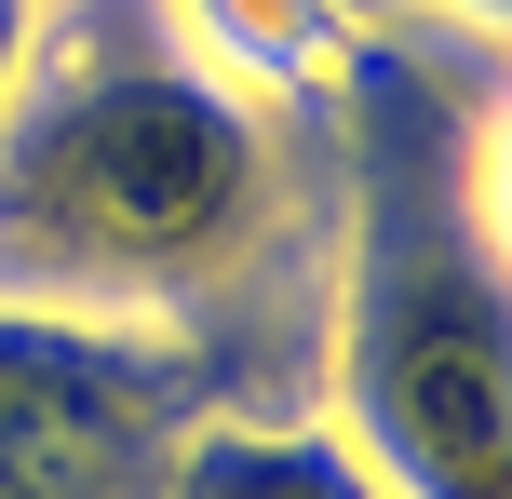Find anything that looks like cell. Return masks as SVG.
<instances>
[{
  "instance_id": "5",
  "label": "cell",
  "mask_w": 512,
  "mask_h": 499,
  "mask_svg": "<svg viewBox=\"0 0 512 499\" xmlns=\"http://www.w3.org/2000/svg\"><path fill=\"white\" fill-rule=\"evenodd\" d=\"M162 14H176V41L203 68H230L243 95H283V108H324L351 41H364L351 0H162Z\"/></svg>"
},
{
  "instance_id": "3",
  "label": "cell",
  "mask_w": 512,
  "mask_h": 499,
  "mask_svg": "<svg viewBox=\"0 0 512 499\" xmlns=\"http://www.w3.org/2000/svg\"><path fill=\"white\" fill-rule=\"evenodd\" d=\"M189 419H230L216 378L176 338H135V324H68V311H0V446L41 459H95V473H162Z\"/></svg>"
},
{
  "instance_id": "2",
  "label": "cell",
  "mask_w": 512,
  "mask_h": 499,
  "mask_svg": "<svg viewBox=\"0 0 512 499\" xmlns=\"http://www.w3.org/2000/svg\"><path fill=\"white\" fill-rule=\"evenodd\" d=\"M472 68V14H378L337 68V270L310 405L391 499H512V270L459 189Z\"/></svg>"
},
{
  "instance_id": "6",
  "label": "cell",
  "mask_w": 512,
  "mask_h": 499,
  "mask_svg": "<svg viewBox=\"0 0 512 499\" xmlns=\"http://www.w3.org/2000/svg\"><path fill=\"white\" fill-rule=\"evenodd\" d=\"M459 189H472V230H486V243H499V270H512V27H486V68H472Z\"/></svg>"
},
{
  "instance_id": "8",
  "label": "cell",
  "mask_w": 512,
  "mask_h": 499,
  "mask_svg": "<svg viewBox=\"0 0 512 499\" xmlns=\"http://www.w3.org/2000/svg\"><path fill=\"white\" fill-rule=\"evenodd\" d=\"M41 14H54V0H0V95H14L27 54H41Z\"/></svg>"
},
{
  "instance_id": "1",
  "label": "cell",
  "mask_w": 512,
  "mask_h": 499,
  "mask_svg": "<svg viewBox=\"0 0 512 499\" xmlns=\"http://www.w3.org/2000/svg\"><path fill=\"white\" fill-rule=\"evenodd\" d=\"M337 95L283 108L176 41L162 0H54L0 95V311L176 338L216 405L324 392Z\"/></svg>"
},
{
  "instance_id": "7",
  "label": "cell",
  "mask_w": 512,
  "mask_h": 499,
  "mask_svg": "<svg viewBox=\"0 0 512 499\" xmlns=\"http://www.w3.org/2000/svg\"><path fill=\"white\" fill-rule=\"evenodd\" d=\"M0 499H149L135 473H95V459H41V446H0Z\"/></svg>"
},
{
  "instance_id": "9",
  "label": "cell",
  "mask_w": 512,
  "mask_h": 499,
  "mask_svg": "<svg viewBox=\"0 0 512 499\" xmlns=\"http://www.w3.org/2000/svg\"><path fill=\"white\" fill-rule=\"evenodd\" d=\"M351 14H364V27H378V14H405V0H351Z\"/></svg>"
},
{
  "instance_id": "4",
  "label": "cell",
  "mask_w": 512,
  "mask_h": 499,
  "mask_svg": "<svg viewBox=\"0 0 512 499\" xmlns=\"http://www.w3.org/2000/svg\"><path fill=\"white\" fill-rule=\"evenodd\" d=\"M149 499H391L364 473V446L324 419V405H283V419H189L176 446H162Z\"/></svg>"
}]
</instances>
